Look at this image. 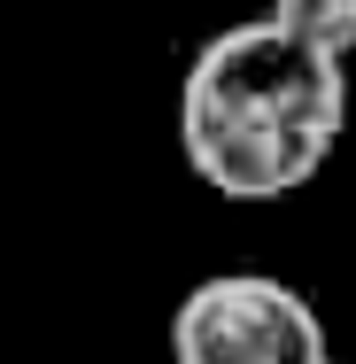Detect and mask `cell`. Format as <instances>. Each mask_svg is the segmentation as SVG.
<instances>
[{
	"label": "cell",
	"instance_id": "6da1fadb",
	"mask_svg": "<svg viewBox=\"0 0 356 364\" xmlns=\"http://www.w3.org/2000/svg\"><path fill=\"white\" fill-rule=\"evenodd\" d=\"M349 132V63L302 47L271 16L225 23L178 77V155L225 202L302 194Z\"/></svg>",
	"mask_w": 356,
	"mask_h": 364
},
{
	"label": "cell",
	"instance_id": "7a4b0ae2",
	"mask_svg": "<svg viewBox=\"0 0 356 364\" xmlns=\"http://www.w3.org/2000/svg\"><path fill=\"white\" fill-rule=\"evenodd\" d=\"M325 318L271 272H217L171 310V364H325Z\"/></svg>",
	"mask_w": 356,
	"mask_h": 364
},
{
	"label": "cell",
	"instance_id": "3957f363",
	"mask_svg": "<svg viewBox=\"0 0 356 364\" xmlns=\"http://www.w3.org/2000/svg\"><path fill=\"white\" fill-rule=\"evenodd\" d=\"M264 16H271L279 31H294L302 47L333 55V63H349V55H356V0H271Z\"/></svg>",
	"mask_w": 356,
	"mask_h": 364
},
{
	"label": "cell",
	"instance_id": "277c9868",
	"mask_svg": "<svg viewBox=\"0 0 356 364\" xmlns=\"http://www.w3.org/2000/svg\"><path fill=\"white\" fill-rule=\"evenodd\" d=\"M325 364H341V357H325Z\"/></svg>",
	"mask_w": 356,
	"mask_h": 364
}]
</instances>
